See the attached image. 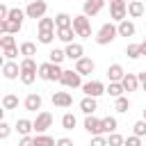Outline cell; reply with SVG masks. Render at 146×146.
I'll use <instances>...</instances> for the list:
<instances>
[{
	"label": "cell",
	"instance_id": "6da1fadb",
	"mask_svg": "<svg viewBox=\"0 0 146 146\" xmlns=\"http://www.w3.org/2000/svg\"><path fill=\"white\" fill-rule=\"evenodd\" d=\"M116 36H119V25H114V21H110V23H103V25H100V30L96 32L94 41H96L98 46H107V43H112Z\"/></svg>",
	"mask_w": 146,
	"mask_h": 146
},
{
	"label": "cell",
	"instance_id": "7a4b0ae2",
	"mask_svg": "<svg viewBox=\"0 0 146 146\" xmlns=\"http://www.w3.org/2000/svg\"><path fill=\"white\" fill-rule=\"evenodd\" d=\"M62 73H64V68L59 66V64H55V62H43V64H39V78L41 80H46V82H59V78H62Z\"/></svg>",
	"mask_w": 146,
	"mask_h": 146
},
{
	"label": "cell",
	"instance_id": "3957f363",
	"mask_svg": "<svg viewBox=\"0 0 146 146\" xmlns=\"http://www.w3.org/2000/svg\"><path fill=\"white\" fill-rule=\"evenodd\" d=\"M73 30L80 39H89L91 36V23H89V16L87 14H80V16H73Z\"/></svg>",
	"mask_w": 146,
	"mask_h": 146
},
{
	"label": "cell",
	"instance_id": "277c9868",
	"mask_svg": "<svg viewBox=\"0 0 146 146\" xmlns=\"http://www.w3.org/2000/svg\"><path fill=\"white\" fill-rule=\"evenodd\" d=\"M59 82L66 87V89H78V87H82V73H78L75 68H64V73H62V78H59Z\"/></svg>",
	"mask_w": 146,
	"mask_h": 146
},
{
	"label": "cell",
	"instance_id": "5b68a950",
	"mask_svg": "<svg viewBox=\"0 0 146 146\" xmlns=\"http://www.w3.org/2000/svg\"><path fill=\"white\" fill-rule=\"evenodd\" d=\"M46 11H48V2H43V0H30V5L25 7L27 18H34V21L43 18V16H46Z\"/></svg>",
	"mask_w": 146,
	"mask_h": 146
},
{
	"label": "cell",
	"instance_id": "8992f818",
	"mask_svg": "<svg viewBox=\"0 0 146 146\" xmlns=\"http://www.w3.org/2000/svg\"><path fill=\"white\" fill-rule=\"evenodd\" d=\"M128 16V2L125 0H112L110 2V18L114 23H121Z\"/></svg>",
	"mask_w": 146,
	"mask_h": 146
},
{
	"label": "cell",
	"instance_id": "52a82bcc",
	"mask_svg": "<svg viewBox=\"0 0 146 146\" xmlns=\"http://www.w3.org/2000/svg\"><path fill=\"white\" fill-rule=\"evenodd\" d=\"M2 75H5V80H18L21 78V64H16L14 59H5L2 62Z\"/></svg>",
	"mask_w": 146,
	"mask_h": 146
},
{
	"label": "cell",
	"instance_id": "ba28073f",
	"mask_svg": "<svg viewBox=\"0 0 146 146\" xmlns=\"http://www.w3.org/2000/svg\"><path fill=\"white\" fill-rule=\"evenodd\" d=\"M50 125H52V114H50V112H36V119H34V132H46Z\"/></svg>",
	"mask_w": 146,
	"mask_h": 146
},
{
	"label": "cell",
	"instance_id": "9c48e42d",
	"mask_svg": "<svg viewBox=\"0 0 146 146\" xmlns=\"http://www.w3.org/2000/svg\"><path fill=\"white\" fill-rule=\"evenodd\" d=\"M82 91H84V96H103L105 94V84L100 82V80H89V82H84L82 84Z\"/></svg>",
	"mask_w": 146,
	"mask_h": 146
},
{
	"label": "cell",
	"instance_id": "30bf717a",
	"mask_svg": "<svg viewBox=\"0 0 146 146\" xmlns=\"http://www.w3.org/2000/svg\"><path fill=\"white\" fill-rule=\"evenodd\" d=\"M105 2H107V0H84V2H82V14H87V16L91 18V16H96V14L103 11Z\"/></svg>",
	"mask_w": 146,
	"mask_h": 146
},
{
	"label": "cell",
	"instance_id": "8fae6325",
	"mask_svg": "<svg viewBox=\"0 0 146 146\" xmlns=\"http://www.w3.org/2000/svg\"><path fill=\"white\" fill-rule=\"evenodd\" d=\"M84 130L89 135H103V119H96L94 114H87L84 119Z\"/></svg>",
	"mask_w": 146,
	"mask_h": 146
},
{
	"label": "cell",
	"instance_id": "7c38bea8",
	"mask_svg": "<svg viewBox=\"0 0 146 146\" xmlns=\"http://www.w3.org/2000/svg\"><path fill=\"white\" fill-rule=\"evenodd\" d=\"M94 68H96V64H94L91 57H80V59H75V71H78V73H82V75H91Z\"/></svg>",
	"mask_w": 146,
	"mask_h": 146
},
{
	"label": "cell",
	"instance_id": "4fadbf2b",
	"mask_svg": "<svg viewBox=\"0 0 146 146\" xmlns=\"http://www.w3.org/2000/svg\"><path fill=\"white\" fill-rule=\"evenodd\" d=\"M41 105H43L41 94H27L25 100H23V107H25L27 112H36V110H41Z\"/></svg>",
	"mask_w": 146,
	"mask_h": 146
},
{
	"label": "cell",
	"instance_id": "5bb4252c",
	"mask_svg": "<svg viewBox=\"0 0 146 146\" xmlns=\"http://www.w3.org/2000/svg\"><path fill=\"white\" fill-rule=\"evenodd\" d=\"M52 105L55 107H71L73 105V96L68 91H55L52 94Z\"/></svg>",
	"mask_w": 146,
	"mask_h": 146
},
{
	"label": "cell",
	"instance_id": "9a60e30c",
	"mask_svg": "<svg viewBox=\"0 0 146 146\" xmlns=\"http://www.w3.org/2000/svg\"><path fill=\"white\" fill-rule=\"evenodd\" d=\"M21 27H23V23H18V21H11V18H2V21H0V32H2V34H7V32L18 34Z\"/></svg>",
	"mask_w": 146,
	"mask_h": 146
},
{
	"label": "cell",
	"instance_id": "2e32d148",
	"mask_svg": "<svg viewBox=\"0 0 146 146\" xmlns=\"http://www.w3.org/2000/svg\"><path fill=\"white\" fill-rule=\"evenodd\" d=\"M144 11H146V7H144L141 0H130V2H128V16H130V18H141Z\"/></svg>",
	"mask_w": 146,
	"mask_h": 146
},
{
	"label": "cell",
	"instance_id": "e0dca14e",
	"mask_svg": "<svg viewBox=\"0 0 146 146\" xmlns=\"http://www.w3.org/2000/svg\"><path fill=\"white\" fill-rule=\"evenodd\" d=\"M64 50H66V57L73 59V62L80 59V57H84V48H82V43H73V41H71V43H66Z\"/></svg>",
	"mask_w": 146,
	"mask_h": 146
},
{
	"label": "cell",
	"instance_id": "ac0fdd59",
	"mask_svg": "<svg viewBox=\"0 0 146 146\" xmlns=\"http://www.w3.org/2000/svg\"><path fill=\"white\" fill-rule=\"evenodd\" d=\"M123 75H125V71H123L121 64H110V66H107V80H110V82H121Z\"/></svg>",
	"mask_w": 146,
	"mask_h": 146
},
{
	"label": "cell",
	"instance_id": "d6986e66",
	"mask_svg": "<svg viewBox=\"0 0 146 146\" xmlns=\"http://www.w3.org/2000/svg\"><path fill=\"white\" fill-rule=\"evenodd\" d=\"M121 84H123L125 91H137L139 89V75L137 73H125L123 80H121Z\"/></svg>",
	"mask_w": 146,
	"mask_h": 146
},
{
	"label": "cell",
	"instance_id": "ffe728a7",
	"mask_svg": "<svg viewBox=\"0 0 146 146\" xmlns=\"http://www.w3.org/2000/svg\"><path fill=\"white\" fill-rule=\"evenodd\" d=\"M80 110H82L84 114H94V112L98 110V98H96V96H84V98L80 100Z\"/></svg>",
	"mask_w": 146,
	"mask_h": 146
},
{
	"label": "cell",
	"instance_id": "44dd1931",
	"mask_svg": "<svg viewBox=\"0 0 146 146\" xmlns=\"http://www.w3.org/2000/svg\"><path fill=\"white\" fill-rule=\"evenodd\" d=\"M119 25V36H135V32H137V27H135V23L132 21H128V18H123L121 23H116Z\"/></svg>",
	"mask_w": 146,
	"mask_h": 146
},
{
	"label": "cell",
	"instance_id": "7402d4cb",
	"mask_svg": "<svg viewBox=\"0 0 146 146\" xmlns=\"http://www.w3.org/2000/svg\"><path fill=\"white\" fill-rule=\"evenodd\" d=\"M73 36H78V34H75V30H73V25H68V27H57V39H59V41L71 43V41H73Z\"/></svg>",
	"mask_w": 146,
	"mask_h": 146
},
{
	"label": "cell",
	"instance_id": "603a6c76",
	"mask_svg": "<svg viewBox=\"0 0 146 146\" xmlns=\"http://www.w3.org/2000/svg\"><path fill=\"white\" fill-rule=\"evenodd\" d=\"M34 130V121H30V119H18L16 121V132L18 135H30Z\"/></svg>",
	"mask_w": 146,
	"mask_h": 146
},
{
	"label": "cell",
	"instance_id": "cb8c5ba5",
	"mask_svg": "<svg viewBox=\"0 0 146 146\" xmlns=\"http://www.w3.org/2000/svg\"><path fill=\"white\" fill-rule=\"evenodd\" d=\"M55 144H57V139L46 135V132H36L34 135V146H55Z\"/></svg>",
	"mask_w": 146,
	"mask_h": 146
},
{
	"label": "cell",
	"instance_id": "d4e9b609",
	"mask_svg": "<svg viewBox=\"0 0 146 146\" xmlns=\"http://www.w3.org/2000/svg\"><path fill=\"white\" fill-rule=\"evenodd\" d=\"M123 91H125V89H123V84H121V82H110V84L105 87V94H110L112 98L123 96Z\"/></svg>",
	"mask_w": 146,
	"mask_h": 146
},
{
	"label": "cell",
	"instance_id": "484cf974",
	"mask_svg": "<svg viewBox=\"0 0 146 146\" xmlns=\"http://www.w3.org/2000/svg\"><path fill=\"white\" fill-rule=\"evenodd\" d=\"M18 107V96L16 94H5L2 96V110H16Z\"/></svg>",
	"mask_w": 146,
	"mask_h": 146
},
{
	"label": "cell",
	"instance_id": "4316f807",
	"mask_svg": "<svg viewBox=\"0 0 146 146\" xmlns=\"http://www.w3.org/2000/svg\"><path fill=\"white\" fill-rule=\"evenodd\" d=\"M55 23H57V27H68V25H73V16H68L66 11H59V14H55Z\"/></svg>",
	"mask_w": 146,
	"mask_h": 146
},
{
	"label": "cell",
	"instance_id": "83f0119b",
	"mask_svg": "<svg viewBox=\"0 0 146 146\" xmlns=\"http://www.w3.org/2000/svg\"><path fill=\"white\" fill-rule=\"evenodd\" d=\"M116 125H119V121H116L114 116H105V119H103V135L116 132Z\"/></svg>",
	"mask_w": 146,
	"mask_h": 146
},
{
	"label": "cell",
	"instance_id": "f1b7e54d",
	"mask_svg": "<svg viewBox=\"0 0 146 146\" xmlns=\"http://www.w3.org/2000/svg\"><path fill=\"white\" fill-rule=\"evenodd\" d=\"M125 55L130 59H139L141 57V43H128L125 46Z\"/></svg>",
	"mask_w": 146,
	"mask_h": 146
},
{
	"label": "cell",
	"instance_id": "f546056e",
	"mask_svg": "<svg viewBox=\"0 0 146 146\" xmlns=\"http://www.w3.org/2000/svg\"><path fill=\"white\" fill-rule=\"evenodd\" d=\"M36 27H39V30H57V23H55V18L43 16V18L36 21Z\"/></svg>",
	"mask_w": 146,
	"mask_h": 146
},
{
	"label": "cell",
	"instance_id": "4dcf8cb0",
	"mask_svg": "<svg viewBox=\"0 0 146 146\" xmlns=\"http://www.w3.org/2000/svg\"><path fill=\"white\" fill-rule=\"evenodd\" d=\"M55 41V30H39V43L48 46Z\"/></svg>",
	"mask_w": 146,
	"mask_h": 146
},
{
	"label": "cell",
	"instance_id": "1f68e13d",
	"mask_svg": "<svg viewBox=\"0 0 146 146\" xmlns=\"http://www.w3.org/2000/svg\"><path fill=\"white\" fill-rule=\"evenodd\" d=\"M21 55H23V57H34V55H36V46H34L32 41H23V43H21Z\"/></svg>",
	"mask_w": 146,
	"mask_h": 146
},
{
	"label": "cell",
	"instance_id": "d6a6232c",
	"mask_svg": "<svg viewBox=\"0 0 146 146\" xmlns=\"http://www.w3.org/2000/svg\"><path fill=\"white\" fill-rule=\"evenodd\" d=\"M48 59H50V62H55V64H62V62L66 59V50H59V48H52V50L48 52Z\"/></svg>",
	"mask_w": 146,
	"mask_h": 146
},
{
	"label": "cell",
	"instance_id": "836d02e7",
	"mask_svg": "<svg viewBox=\"0 0 146 146\" xmlns=\"http://www.w3.org/2000/svg\"><path fill=\"white\" fill-rule=\"evenodd\" d=\"M114 110H116V112H121V114H123V112H128V110H130V100H128L125 96L114 98Z\"/></svg>",
	"mask_w": 146,
	"mask_h": 146
},
{
	"label": "cell",
	"instance_id": "e575fe53",
	"mask_svg": "<svg viewBox=\"0 0 146 146\" xmlns=\"http://www.w3.org/2000/svg\"><path fill=\"white\" fill-rule=\"evenodd\" d=\"M75 123H78V119H75V114H71V112H66V114L62 116V128H64V130H73V128H75Z\"/></svg>",
	"mask_w": 146,
	"mask_h": 146
},
{
	"label": "cell",
	"instance_id": "d590c367",
	"mask_svg": "<svg viewBox=\"0 0 146 146\" xmlns=\"http://www.w3.org/2000/svg\"><path fill=\"white\" fill-rule=\"evenodd\" d=\"M2 55H5V59H16L18 55H21V46H7V48H2Z\"/></svg>",
	"mask_w": 146,
	"mask_h": 146
},
{
	"label": "cell",
	"instance_id": "8d00e7d4",
	"mask_svg": "<svg viewBox=\"0 0 146 146\" xmlns=\"http://www.w3.org/2000/svg\"><path fill=\"white\" fill-rule=\"evenodd\" d=\"M21 71H39V64L34 62V57H23L21 59Z\"/></svg>",
	"mask_w": 146,
	"mask_h": 146
},
{
	"label": "cell",
	"instance_id": "74e56055",
	"mask_svg": "<svg viewBox=\"0 0 146 146\" xmlns=\"http://www.w3.org/2000/svg\"><path fill=\"white\" fill-rule=\"evenodd\" d=\"M36 75H39V71H21V82L23 84H32L36 80Z\"/></svg>",
	"mask_w": 146,
	"mask_h": 146
},
{
	"label": "cell",
	"instance_id": "f35d334b",
	"mask_svg": "<svg viewBox=\"0 0 146 146\" xmlns=\"http://www.w3.org/2000/svg\"><path fill=\"white\" fill-rule=\"evenodd\" d=\"M132 132H135V135H139V137H146V119H141V121H135V125H132Z\"/></svg>",
	"mask_w": 146,
	"mask_h": 146
},
{
	"label": "cell",
	"instance_id": "ab89813d",
	"mask_svg": "<svg viewBox=\"0 0 146 146\" xmlns=\"http://www.w3.org/2000/svg\"><path fill=\"white\" fill-rule=\"evenodd\" d=\"M27 14L23 11V9H18V7H14V9H9V18L11 21H18V23H23V18H25Z\"/></svg>",
	"mask_w": 146,
	"mask_h": 146
},
{
	"label": "cell",
	"instance_id": "60d3db41",
	"mask_svg": "<svg viewBox=\"0 0 146 146\" xmlns=\"http://www.w3.org/2000/svg\"><path fill=\"white\" fill-rule=\"evenodd\" d=\"M107 144H110V146H121V144H125V139H123L121 135H116V132H110V135H107Z\"/></svg>",
	"mask_w": 146,
	"mask_h": 146
},
{
	"label": "cell",
	"instance_id": "b9f144b4",
	"mask_svg": "<svg viewBox=\"0 0 146 146\" xmlns=\"http://www.w3.org/2000/svg\"><path fill=\"white\" fill-rule=\"evenodd\" d=\"M14 43H16V39H14V34H11V32H7V34H2V36H0V48L14 46Z\"/></svg>",
	"mask_w": 146,
	"mask_h": 146
},
{
	"label": "cell",
	"instance_id": "7bdbcfd3",
	"mask_svg": "<svg viewBox=\"0 0 146 146\" xmlns=\"http://www.w3.org/2000/svg\"><path fill=\"white\" fill-rule=\"evenodd\" d=\"M9 132H11L9 123H7V121H0V139H7V137H9Z\"/></svg>",
	"mask_w": 146,
	"mask_h": 146
},
{
	"label": "cell",
	"instance_id": "ee69618b",
	"mask_svg": "<svg viewBox=\"0 0 146 146\" xmlns=\"http://www.w3.org/2000/svg\"><path fill=\"white\" fill-rule=\"evenodd\" d=\"M107 144V137L103 135H91V146H105Z\"/></svg>",
	"mask_w": 146,
	"mask_h": 146
},
{
	"label": "cell",
	"instance_id": "f6af8a7d",
	"mask_svg": "<svg viewBox=\"0 0 146 146\" xmlns=\"http://www.w3.org/2000/svg\"><path fill=\"white\" fill-rule=\"evenodd\" d=\"M125 144H128V146H141V137H139V135H130V137L125 139Z\"/></svg>",
	"mask_w": 146,
	"mask_h": 146
},
{
	"label": "cell",
	"instance_id": "bcb514c9",
	"mask_svg": "<svg viewBox=\"0 0 146 146\" xmlns=\"http://www.w3.org/2000/svg\"><path fill=\"white\" fill-rule=\"evenodd\" d=\"M21 146H30V144H34V137H30V135H21V141H18Z\"/></svg>",
	"mask_w": 146,
	"mask_h": 146
},
{
	"label": "cell",
	"instance_id": "7dc6e473",
	"mask_svg": "<svg viewBox=\"0 0 146 146\" xmlns=\"http://www.w3.org/2000/svg\"><path fill=\"white\" fill-rule=\"evenodd\" d=\"M139 75V87H141V91H146V71H141V73H137Z\"/></svg>",
	"mask_w": 146,
	"mask_h": 146
},
{
	"label": "cell",
	"instance_id": "c3c4849f",
	"mask_svg": "<svg viewBox=\"0 0 146 146\" xmlns=\"http://www.w3.org/2000/svg\"><path fill=\"white\" fill-rule=\"evenodd\" d=\"M2 18H9V7L7 5H0V21Z\"/></svg>",
	"mask_w": 146,
	"mask_h": 146
},
{
	"label": "cell",
	"instance_id": "681fc988",
	"mask_svg": "<svg viewBox=\"0 0 146 146\" xmlns=\"http://www.w3.org/2000/svg\"><path fill=\"white\" fill-rule=\"evenodd\" d=\"M57 146H73V141H71L68 137H59V139H57Z\"/></svg>",
	"mask_w": 146,
	"mask_h": 146
},
{
	"label": "cell",
	"instance_id": "f907efd6",
	"mask_svg": "<svg viewBox=\"0 0 146 146\" xmlns=\"http://www.w3.org/2000/svg\"><path fill=\"white\" fill-rule=\"evenodd\" d=\"M144 55H146V39L141 41V57H144Z\"/></svg>",
	"mask_w": 146,
	"mask_h": 146
},
{
	"label": "cell",
	"instance_id": "816d5d0a",
	"mask_svg": "<svg viewBox=\"0 0 146 146\" xmlns=\"http://www.w3.org/2000/svg\"><path fill=\"white\" fill-rule=\"evenodd\" d=\"M144 119H146V107H144Z\"/></svg>",
	"mask_w": 146,
	"mask_h": 146
},
{
	"label": "cell",
	"instance_id": "f5cc1de1",
	"mask_svg": "<svg viewBox=\"0 0 146 146\" xmlns=\"http://www.w3.org/2000/svg\"><path fill=\"white\" fill-rule=\"evenodd\" d=\"M107 2H112V0H107Z\"/></svg>",
	"mask_w": 146,
	"mask_h": 146
}]
</instances>
